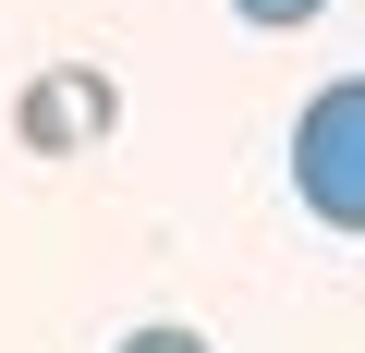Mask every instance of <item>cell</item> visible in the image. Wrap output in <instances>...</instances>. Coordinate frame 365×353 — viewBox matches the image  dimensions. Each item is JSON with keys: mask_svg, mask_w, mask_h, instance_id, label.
Masks as SVG:
<instances>
[{"mask_svg": "<svg viewBox=\"0 0 365 353\" xmlns=\"http://www.w3.org/2000/svg\"><path fill=\"white\" fill-rule=\"evenodd\" d=\"M110 122H122V86L98 61H61V73L25 86V146H73V134H110Z\"/></svg>", "mask_w": 365, "mask_h": 353, "instance_id": "7a4b0ae2", "label": "cell"}, {"mask_svg": "<svg viewBox=\"0 0 365 353\" xmlns=\"http://www.w3.org/2000/svg\"><path fill=\"white\" fill-rule=\"evenodd\" d=\"M110 353H220V341H207V329H182V317H146V329H122Z\"/></svg>", "mask_w": 365, "mask_h": 353, "instance_id": "3957f363", "label": "cell"}, {"mask_svg": "<svg viewBox=\"0 0 365 353\" xmlns=\"http://www.w3.org/2000/svg\"><path fill=\"white\" fill-rule=\"evenodd\" d=\"M232 13H244V25H268V37H292V25H317V13H329V0H232Z\"/></svg>", "mask_w": 365, "mask_h": 353, "instance_id": "277c9868", "label": "cell"}, {"mask_svg": "<svg viewBox=\"0 0 365 353\" xmlns=\"http://www.w3.org/2000/svg\"><path fill=\"white\" fill-rule=\"evenodd\" d=\"M292 195L317 232H365V73H341L292 110Z\"/></svg>", "mask_w": 365, "mask_h": 353, "instance_id": "6da1fadb", "label": "cell"}]
</instances>
